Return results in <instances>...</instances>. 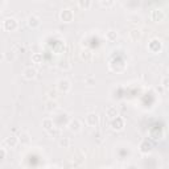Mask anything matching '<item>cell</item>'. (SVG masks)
<instances>
[{
    "mask_svg": "<svg viewBox=\"0 0 169 169\" xmlns=\"http://www.w3.org/2000/svg\"><path fill=\"white\" fill-rule=\"evenodd\" d=\"M3 144H10L11 148H13L16 144H17V139H16L15 136H10V138H7L5 140H4Z\"/></svg>",
    "mask_w": 169,
    "mask_h": 169,
    "instance_id": "5",
    "label": "cell"
},
{
    "mask_svg": "<svg viewBox=\"0 0 169 169\" xmlns=\"http://www.w3.org/2000/svg\"><path fill=\"white\" fill-rule=\"evenodd\" d=\"M106 37H107V40L108 41H114V40H116V37H118V33L114 32V31H110V32H107Z\"/></svg>",
    "mask_w": 169,
    "mask_h": 169,
    "instance_id": "7",
    "label": "cell"
},
{
    "mask_svg": "<svg viewBox=\"0 0 169 169\" xmlns=\"http://www.w3.org/2000/svg\"><path fill=\"white\" fill-rule=\"evenodd\" d=\"M70 129L72 131H74V132H78L79 129H81V123H79V120H72V123H70Z\"/></svg>",
    "mask_w": 169,
    "mask_h": 169,
    "instance_id": "4",
    "label": "cell"
},
{
    "mask_svg": "<svg viewBox=\"0 0 169 169\" xmlns=\"http://www.w3.org/2000/svg\"><path fill=\"white\" fill-rule=\"evenodd\" d=\"M163 86H164V89H166V90H169V77H165V78L163 79Z\"/></svg>",
    "mask_w": 169,
    "mask_h": 169,
    "instance_id": "9",
    "label": "cell"
},
{
    "mask_svg": "<svg viewBox=\"0 0 169 169\" xmlns=\"http://www.w3.org/2000/svg\"><path fill=\"white\" fill-rule=\"evenodd\" d=\"M32 58H33V61H36V62H38V61H40V56H38V54H35Z\"/></svg>",
    "mask_w": 169,
    "mask_h": 169,
    "instance_id": "12",
    "label": "cell"
},
{
    "mask_svg": "<svg viewBox=\"0 0 169 169\" xmlns=\"http://www.w3.org/2000/svg\"><path fill=\"white\" fill-rule=\"evenodd\" d=\"M86 122H87L89 125L95 127V125H97V123H98V115H97V114H94V112L89 114V115L86 116Z\"/></svg>",
    "mask_w": 169,
    "mask_h": 169,
    "instance_id": "2",
    "label": "cell"
},
{
    "mask_svg": "<svg viewBox=\"0 0 169 169\" xmlns=\"http://www.w3.org/2000/svg\"><path fill=\"white\" fill-rule=\"evenodd\" d=\"M58 90L63 91V93H67L70 90V82L67 79H60L58 81Z\"/></svg>",
    "mask_w": 169,
    "mask_h": 169,
    "instance_id": "1",
    "label": "cell"
},
{
    "mask_svg": "<svg viewBox=\"0 0 169 169\" xmlns=\"http://www.w3.org/2000/svg\"><path fill=\"white\" fill-rule=\"evenodd\" d=\"M44 125H45V129H50L52 128V127H53V125L50 124V120H44Z\"/></svg>",
    "mask_w": 169,
    "mask_h": 169,
    "instance_id": "10",
    "label": "cell"
},
{
    "mask_svg": "<svg viewBox=\"0 0 169 169\" xmlns=\"http://www.w3.org/2000/svg\"><path fill=\"white\" fill-rule=\"evenodd\" d=\"M106 112H107V115L111 116V118H118V111H116V108H114V107H110Z\"/></svg>",
    "mask_w": 169,
    "mask_h": 169,
    "instance_id": "8",
    "label": "cell"
},
{
    "mask_svg": "<svg viewBox=\"0 0 169 169\" xmlns=\"http://www.w3.org/2000/svg\"><path fill=\"white\" fill-rule=\"evenodd\" d=\"M61 145H65V147H67V145H69V140H67V139H65V140H61Z\"/></svg>",
    "mask_w": 169,
    "mask_h": 169,
    "instance_id": "11",
    "label": "cell"
},
{
    "mask_svg": "<svg viewBox=\"0 0 169 169\" xmlns=\"http://www.w3.org/2000/svg\"><path fill=\"white\" fill-rule=\"evenodd\" d=\"M36 74H37V72H36V69H33V67H27V69L24 70V77L27 79H33L36 77Z\"/></svg>",
    "mask_w": 169,
    "mask_h": 169,
    "instance_id": "3",
    "label": "cell"
},
{
    "mask_svg": "<svg viewBox=\"0 0 169 169\" xmlns=\"http://www.w3.org/2000/svg\"><path fill=\"white\" fill-rule=\"evenodd\" d=\"M28 24H29V27H32V28H35V27H37L40 22H38V19L37 17H35V16H31L28 19Z\"/></svg>",
    "mask_w": 169,
    "mask_h": 169,
    "instance_id": "6",
    "label": "cell"
}]
</instances>
